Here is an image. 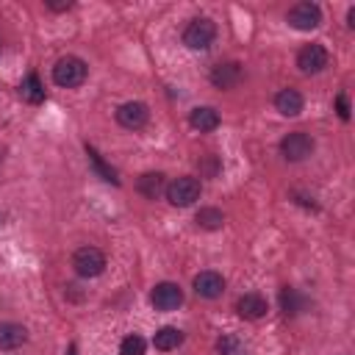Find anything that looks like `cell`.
Listing matches in <instances>:
<instances>
[{"label":"cell","mask_w":355,"mask_h":355,"mask_svg":"<svg viewBox=\"0 0 355 355\" xmlns=\"http://www.w3.org/2000/svg\"><path fill=\"white\" fill-rule=\"evenodd\" d=\"M86 61L83 58H78V55H64V58H58L55 61V67H53V80L58 83V86H64V89H75V86H80L83 80H86Z\"/></svg>","instance_id":"6da1fadb"},{"label":"cell","mask_w":355,"mask_h":355,"mask_svg":"<svg viewBox=\"0 0 355 355\" xmlns=\"http://www.w3.org/2000/svg\"><path fill=\"white\" fill-rule=\"evenodd\" d=\"M216 39V25L208 19V17H197L186 25L183 31V44L191 47V50H208Z\"/></svg>","instance_id":"7a4b0ae2"},{"label":"cell","mask_w":355,"mask_h":355,"mask_svg":"<svg viewBox=\"0 0 355 355\" xmlns=\"http://www.w3.org/2000/svg\"><path fill=\"white\" fill-rule=\"evenodd\" d=\"M166 200H169L172 205H178V208H186V205L197 202V200H200V180H197V178H189V175L175 178V180L166 186Z\"/></svg>","instance_id":"3957f363"},{"label":"cell","mask_w":355,"mask_h":355,"mask_svg":"<svg viewBox=\"0 0 355 355\" xmlns=\"http://www.w3.org/2000/svg\"><path fill=\"white\" fill-rule=\"evenodd\" d=\"M72 266H75V272L80 277H97L105 269V255L97 247H80L72 255Z\"/></svg>","instance_id":"277c9868"},{"label":"cell","mask_w":355,"mask_h":355,"mask_svg":"<svg viewBox=\"0 0 355 355\" xmlns=\"http://www.w3.org/2000/svg\"><path fill=\"white\" fill-rule=\"evenodd\" d=\"M280 153H283L286 161H305L313 153V139L308 133H302V130H294V133L283 136Z\"/></svg>","instance_id":"5b68a950"},{"label":"cell","mask_w":355,"mask_h":355,"mask_svg":"<svg viewBox=\"0 0 355 355\" xmlns=\"http://www.w3.org/2000/svg\"><path fill=\"white\" fill-rule=\"evenodd\" d=\"M327 61H330V55H327V50H324L322 44H305V47L297 53V67H300V72H305V75L322 72V69L327 67Z\"/></svg>","instance_id":"8992f818"},{"label":"cell","mask_w":355,"mask_h":355,"mask_svg":"<svg viewBox=\"0 0 355 355\" xmlns=\"http://www.w3.org/2000/svg\"><path fill=\"white\" fill-rule=\"evenodd\" d=\"M147 119H150V111H147V105L139 103V100L122 103V105L116 108V122H119L122 128H128V130H141V128L147 125Z\"/></svg>","instance_id":"52a82bcc"},{"label":"cell","mask_w":355,"mask_h":355,"mask_svg":"<svg viewBox=\"0 0 355 355\" xmlns=\"http://www.w3.org/2000/svg\"><path fill=\"white\" fill-rule=\"evenodd\" d=\"M319 22H322V11L316 3H297L288 11V25L297 31H313L319 28Z\"/></svg>","instance_id":"ba28073f"},{"label":"cell","mask_w":355,"mask_h":355,"mask_svg":"<svg viewBox=\"0 0 355 355\" xmlns=\"http://www.w3.org/2000/svg\"><path fill=\"white\" fill-rule=\"evenodd\" d=\"M150 302L155 305V311H178L183 302V291L178 283H158L150 294Z\"/></svg>","instance_id":"9c48e42d"},{"label":"cell","mask_w":355,"mask_h":355,"mask_svg":"<svg viewBox=\"0 0 355 355\" xmlns=\"http://www.w3.org/2000/svg\"><path fill=\"white\" fill-rule=\"evenodd\" d=\"M222 291H225V277H222L219 272L205 269V272H200V275L194 277V294H197V297H202V300H216Z\"/></svg>","instance_id":"30bf717a"},{"label":"cell","mask_w":355,"mask_h":355,"mask_svg":"<svg viewBox=\"0 0 355 355\" xmlns=\"http://www.w3.org/2000/svg\"><path fill=\"white\" fill-rule=\"evenodd\" d=\"M241 75H244V69L239 61H225V64H216L211 69V83L216 89H233L241 80Z\"/></svg>","instance_id":"8fae6325"},{"label":"cell","mask_w":355,"mask_h":355,"mask_svg":"<svg viewBox=\"0 0 355 355\" xmlns=\"http://www.w3.org/2000/svg\"><path fill=\"white\" fill-rule=\"evenodd\" d=\"M236 311H239V316H241V319H261V316H266L269 305H266V300H263L261 294L250 291V294L239 297V302H236Z\"/></svg>","instance_id":"7c38bea8"},{"label":"cell","mask_w":355,"mask_h":355,"mask_svg":"<svg viewBox=\"0 0 355 355\" xmlns=\"http://www.w3.org/2000/svg\"><path fill=\"white\" fill-rule=\"evenodd\" d=\"M189 125H191L194 130H200V133H211V130L219 128V114H216V108H211V105H197V108L189 114Z\"/></svg>","instance_id":"4fadbf2b"},{"label":"cell","mask_w":355,"mask_h":355,"mask_svg":"<svg viewBox=\"0 0 355 355\" xmlns=\"http://www.w3.org/2000/svg\"><path fill=\"white\" fill-rule=\"evenodd\" d=\"M28 338V330L17 322H0V349H17Z\"/></svg>","instance_id":"5bb4252c"},{"label":"cell","mask_w":355,"mask_h":355,"mask_svg":"<svg viewBox=\"0 0 355 355\" xmlns=\"http://www.w3.org/2000/svg\"><path fill=\"white\" fill-rule=\"evenodd\" d=\"M275 108L283 116H297L302 111V94L297 89H283V92L275 94Z\"/></svg>","instance_id":"9a60e30c"},{"label":"cell","mask_w":355,"mask_h":355,"mask_svg":"<svg viewBox=\"0 0 355 355\" xmlns=\"http://www.w3.org/2000/svg\"><path fill=\"white\" fill-rule=\"evenodd\" d=\"M136 189H139L147 200H155L161 191H166V186H164V175H161V172H144V175L139 178Z\"/></svg>","instance_id":"2e32d148"},{"label":"cell","mask_w":355,"mask_h":355,"mask_svg":"<svg viewBox=\"0 0 355 355\" xmlns=\"http://www.w3.org/2000/svg\"><path fill=\"white\" fill-rule=\"evenodd\" d=\"M180 341H183V333H180L178 327H161V330H155V336H153V347L161 349V352L178 349Z\"/></svg>","instance_id":"e0dca14e"},{"label":"cell","mask_w":355,"mask_h":355,"mask_svg":"<svg viewBox=\"0 0 355 355\" xmlns=\"http://www.w3.org/2000/svg\"><path fill=\"white\" fill-rule=\"evenodd\" d=\"M19 94H22V100L25 103H31V105H39L42 100H44V86H42V80H39V75H28L25 80H22V86H19Z\"/></svg>","instance_id":"ac0fdd59"},{"label":"cell","mask_w":355,"mask_h":355,"mask_svg":"<svg viewBox=\"0 0 355 355\" xmlns=\"http://www.w3.org/2000/svg\"><path fill=\"white\" fill-rule=\"evenodd\" d=\"M305 297L297 291V288H283L280 291V308H283V313L286 316H297L300 311H305Z\"/></svg>","instance_id":"d6986e66"},{"label":"cell","mask_w":355,"mask_h":355,"mask_svg":"<svg viewBox=\"0 0 355 355\" xmlns=\"http://www.w3.org/2000/svg\"><path fill=\"white\" fill-rule=\"evenodd\" d=\"M216 349H219V355H250V347H247L239 336H233V333L222 336V338L216 341Z\"/></svg>","instance_id":"ffe728a7"},{"label":"cell","mask_w":355,"mask_h":355,"mask_svg":"<svg viewBox=\"0 0 355 355\" xmlns=\"http://www.w3.org/2000/svg\"><path fill=\"white\" fill-rule=\"evenodd\" d=\"M194 222H197L200 227H205V230H216V227H222L225 216H222V211H219V208H200Z\"/></svg>","instance_id":"44dd1931"},{"label":"cell","mask_w":355,"mask_h":355,"mask_svg":"<svg viewBox=\"0 0 355 355\" xmlns=\"http://www.w3.org/2000/svg\"><path fill=\"white\" fill-rule=\"evenodd\" d=\"M86 155H89V161H92V166H94V169L100 172V178H103V180H108V183H114V186L119 183V178H116V172H114V169H111V166H108V164H105V161H103V158L97 155V150H94V147H86Z\"/></svg>","instance_id":"7402d4cb"},{"label":"cell","mask_w":355,"mask_h":355,"mask_svg":"<svg viewBox=\"0 0 355 355\" xmlns=\"http://www.w3.org/2000/svg\"><path fill=\"white\" fill-rule=\"evenodd\" d=\"M144 338L141 336H136V333H130V336H125L122 341H119V355H144Z\"/></svg>","instance_id":"603a6c76"},{"label":"cell","mask_w":355,"mask_h":355,"mask_svg":"<svg viewBox=\"0 0 355 355\" xmlns=\"http://www.w3.org/2000/svg\"><path fill=\"white\" fill-rule=\"evenodd\" d=\"M336 111H338L341 119H349V100H347V94H338L336 97Z\"/></svg>","instance_id":"cb8c5ba5"},{"label":"cell","mask_w":355,"mask_h":355,"mask_svg":"<svg viewBox=\"0 0 355 355\" xmlns=\"http://www.w3.org/2000/svg\"><path fill=\"white\" fill-rule=\"evenodd\" d=\"M47 8H53V11H67V8H72V3H69V0H47Z\"/></svg>","instance_id":"d4e9b609"},{"label":"cell","mask_w":355,"mask_h":355,"mask_svg":"<svg viewBox=\"0 0 355 355\" xmlns=\"http://www.w3.org/2000/svg\"><path fill=\"white\" fill-rule=\"evenodd\" d=\"M347 19H349V28H355V8H349V14H347Z\"/></svg>","instance_id":"484cf974"},{"label":"cell","mask_w":355,"mask_h":355,"mask_svg":"<svg viewBox=\"0 0 355 355\" xmlns=\"http://www.w3.org/2000/svg\"><path fill=\"white\" fill-rule=\"evenodd\" d=\"M67 355H75V344H69V349H67Z\"/></svg>","instance_id":"4316f807"},{"label":"cell","mask_w":355,"mask_h":355,"mask_svg":"<svg viewBox=\"0 0 355 355\" xmlns=\"http://www.w3.org/2000/svg\"><path fill=\"white\" fill-rule=\"evenodd\" d=\"M0 164H3V153H0Z\"/></svg>","instance_id":"83f0119b"}]
</instances>
